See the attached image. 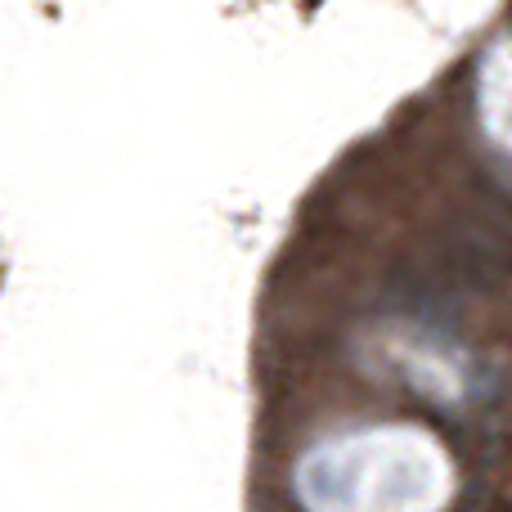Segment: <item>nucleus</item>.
<instances>
[{
  "instance_id": "obj_1",
  "label": "nucleus",
  "mask_w": 512,
  "mask_h": 512,
  "mask_svg": "<svg viewBox=\"0 0 512 512\" xmlns=\"http://www.w3.org/2000/svg\"><path fill=\"white\" fill-rule=\"evenodd\" d=\"M292 481L310 512H445L454 459L423 427L378 423L324 436Z\"/></svg>"
},
{
  "instance_id": "obj_2",
  "label": "nucleus",
  "mask_w": 512,
  "mask_h": 512,
  "mask_svg": "<svg viewBox=\"0 0 512 512\" xmlns=\"http://www.w3.org/2000/svg\"><path fill=\"white\" fill-rule=\"evenodd\" d=\"M481 117H486V131L499 140V149L512 153V36L490 50L486 68H481Z\"/></svg>"
}]
</instances>
